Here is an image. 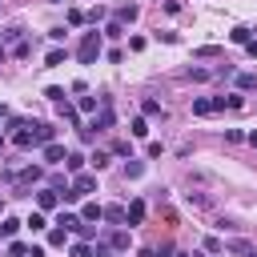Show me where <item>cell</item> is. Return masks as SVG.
Returning a JSON list of instances; mask_svg holds the SVG:
<instances>
[{
    "instance_id": "obj_21",
    "label": "cell",
    "mask_w": 257,
    "mask_h": 257,
    "mask_svg": "<svg viewBox=\"0 0 257 257\" xmlns=\"http://www.w3.org/2000/svg\"><path fill=\"white\" fill-rule=\"evenodd\" d=\"M28 52H32V40H28V36H20V40L12 44V56H28Z\"/></svg>"
},
{
    "instance_id": "obj_4",
    "label": "cell",
    "mask_w": 257,
    "mask_h": 257,
    "mask_svg": "<svg viewBox=\"0 0 257 257\" xmlns=\"http://www.w3.org/2000/svg\"><path fill=\"white\" fill-rule=\"evenodd\" d=\"M245 104V96L241 92H221V96H213V112H225V108H241Z\"/></svg>"
},
{
    "instance_id": "obj_3",
    "label": "cell",
    "mask_w": 257,
    "mask_h": 257,
    "mask_svg": "<svg viewBox=\"0 0 257 257\" xmlns=\"http://www.w3.org/2000/svg\"><path fill=\"white\" fill-rule=\"evenodd\" d=\"M40 177H44V169H40V165H28L24 173H12V169H4V181H8V185H20V189H24V185H36Z\"/></svg>"
},
{
    "instance_id": "obj_12",
    "label": "cell",
    "mask_w": 257,
    "mask_h": 257,
    "mask_svg": "<svg viewBox=\"0 0 257 257\" xmlns=\"http://www.w3.org/2000/svg\"><path fill=\"white\" fill-rule=\"evenodd\" d=\"M100 217H104V205H96V201H88L80 209V221H100Z\"/></svg>"
},
{
    "instance_id": "obj_36",
    "label": "cell",
    "mask_w": 257,
    "mask_h": 257,
    "mask_svg": "<svg viewBox=\"0 0 257 257\" xmlns=\"http://www.w3.org/2000/svg\"><path fill=\"white\" fill-rule=\"evenodd\" d=\"M221 249H225V245H221L217 237H205V253H221Z\"/></svg>"
},
{
    "instance_id": "obj_16",
    "label": "cell",
    "mask_w": 257,
    "mask_h": 257,
    "mask_svg": "<svg viewBox=\"0 0 257 257\" xmlns=\"http://www.w3.org/2000/svg\"><path fill=\"white\" fill-rule=\"evenodd\" d=\"M104 241H108L112 249H128V233H124V229H116V233H108Z\"/></svg>"
},
{
    "instance_id": "obj_17",
    "label": "cell",
    "mask_w": 257,
    "mask_h": 257,
    "mask_svg": "<svg viewBox=\"0 0 257 257\" xmlns=\"http://www.w3.org/2000/svg\"><path fill=\"white\" fill-rule=\"evenodd\" d=\"M137 12H141L137 4H120V8H116V20H120V24H124V20H137Z\"/></svg>"
},
{
    "instance_id": "obj_41",
    "label": "cell",
    "mask_w": 257,
    "mask_h": 257,
    "mask_svg": "<svg viewBox=\"0 0 257 257\" xmlns=\"http://www.w3.org/2000/svg\"><path fill=\"white\" fill-rule=\"evenodd\" d=\"M137 257H157V249H141V253H137Z\"/></svg>"
},
{
    "instance_id": "obj_45",
    "label": "cell",
    "mask_w": 257,
    "mask_h": 257,
    "mask_svg": "<svg viewBox=\"0 0 257 257\" xmlns=\"http://www.w3.org/2000/svg\"><path fill=\"white\" fill-rule=\"evenodd\" d=\"M52 4H64V0H52Z\"/></svg>"
},
{
    "instance_id": "obj_32",
    "label": "cell",
    "mask_w": 257,
    "mask_h": 257,
    "mask_svg": "<svg viewBox=\"0 0 257 257\" xmlns=\"http://www.w3.org/2000/svg\"><path fill=\"white\" fill-rule=\"evenodd\" d=\"M88 165H92V169H104V165H108V153H100V149H96V153L88 157Z\"/></svg>"
},
{
    "instance_id": "obj_24",
    "label": "cell",
    "mask_w": 257,
    "mask_h": 257,
    "mask_svg": "<svg viewBox=\"0 0 257 257\" xmlns=\"http://www.w3.org/2000/svg\"><path fill=\"white\" fill-rule=\"evenodd\" d=\"M104 217H108L112 225H124V209H120V205H108V209H104Z\"/></svg>"
},
{
    "instance_id": "obj_40",
    "label": "cell",
    "mask_w": 257,
    "mask_h": 257,
    "mask_svg": "<svg viewBox=\"0 0 257 257\" xmlns=\"http://www.w3.org/2000/svg\"><path fill=\"white\" fill-rule=\"evenodd\" d=\"M245 141H249V145L257 149V128H253V133H245Z\"/></svg>"
},
{
    "instance_id": "obj_44",
    "label": "cell",
    "mask_w": 257,
    "mask_h": 257,
    "mask_svg": "<svg viewBox=\"0 0 257 257\" xmlns=\"http://www.w3.org/2000/svg\"><path fill=\"white\" fill-rule=\"evenodd\" d=\"M173 257H189V253H173Z\"/></svg>"
},
{
    "instance_id": "obj_13",
    "label": "cell",
    "mask_w": 257,
    "mask_h": 257,
    "mask_svg": "<svg viewBox=\"0 0 257 257\" xmlns=\"http://www.w3.org/2000/svg\"><path fill=\"white\" fill-rule=\"evenodd\" d=\"M16 229H20V221H16V217H4V221H0V237H4V241H12V237H16Z\"/></svg>"
},
{
    "instance_id": "obj_22",
    "label": "cell",
    "mask_w": 257,
    "mask_h": 257,
    "mask_svg": "<svg viewBox=\"0 0 257 257\" xmlns=\"http://www.w3.org/2000/svg\"><path fill=\"white\" fill-rule=\"evenodd\" d=\"M96 104H100L96 96H80V100H76V112H96Z\"/></svg>"
},
{
    "instance_id": "obj_34",
    "label": "cell",
    "mask_w": 257,
    "mask_h": 257,
    "mask_svg": "<svg viewBox=\"0 0 257 257\" xmlns=\"http://www.w3.org/2000/svg\"><path fill=\"white\" fill-rule=\"evenodd\" d=\"M24 253H28L24 241H12V245H8V257H24Z\"/></svg>"
},
{
    "instance_id": "obj_10",
    "label": "cell",
    "mask_w": 257,
    "mask_h": 257,
    "mask_svg": "<svg viewBox=\"0 0 257 257\" xmlns=\"http://www.w3.org/2000/svg\"><path fill=\"white\" fill-rule=\"evenodd\" d=\"M233 80H237V92H253L257 88V72H237Z\"/></svg>"
},
{
    "instance_id": "obj_8",
    "label": "cell",
    "mask_w": 257,
    "mask_h": 257,
    "mask_svg": "<svg viewBox=\"0 0 257 257\" xmlns=\"http://www.w3.org/2000/svg\"><path fill=\"white\" fill-rule=\"evenodd\" d=\"M40 153H44V161H48V165H60L68 149H64V145H56V141H48V145H40Z\"/></svg>"
},
{
    "instance_id": "obj_31",
    "label": "cell",
    "mask_w": 257,
    "mask_h": 257,
    "mask_svg": "<svg viewBox=\"0 0 257 257\" xmlns=\"http://www.w3.org/2000/svg\"><path fill=\"white\" fill-rule=\"evenodd\" d=\"M104 36H112V40H116V36H124V24H120V20H112V24H104Z\"/></svg>"
},
{
    "instance_id": "obj_18",
    "label": "cell",
    "mask_w": 257,
    "mask_h": 257,
    "mask_svg": "<svg viewBox=\"0 0 257 257\" xmlns=\"http://www.w3.org/2000/svg\"><path fill=\"white\" fill-rule=\"evenodd\" d=\"M193 56H197V60H213V56H221V48H217V44H201Z\"/></svg>"
},
{
    "instance_id": "obj_29",
    "label": "cell",
    "mask_w": 257,
    "mask_h": 257,
    "mask_svg": "<svg viewBox=\"0 0 257 257\" xmlns=\"http://www.w3.org/2000/svg\"><path fill=\"white\" fill-rule=\"evenodd\" d=\"M64 241H68V229H64V225H60V229H52V233H48V245H64Z\"/></svg>"
},
{
    "instance_id": "obj_11",
    "label": "cell",
    "mask_w": 257,
    "mask_h": 257,
    "mask_svg": "<svg viewBox=\"0 0 257 257\" xmlns=\"http://www.w3.org/2000/svg\"><path fill=\"white\" fill-rule=\"evenodd\" d=\"M193 116H213V96H193Z\"/></svg>"
},
{
    "instance_id": "obj_35",
    "label": "cell",
    "mask_w": 257,
    "mask_h": 257,
    "mask_svg": "<svg viewBox=\"0 0 257 257\" xmlns=\"http://www.w3.org/2000/svg\"><path fill=\"white\" fill-rule=\"evenodd\" d=\"M44 96H48V100H56V104H60V100H64V88H56V84H52V88H44Z\"/></svg>"
},
{
    "instance_id": "obj_23",
    "label": "cell",
    "mask_w": 257,
    "mask_h": 257,
    "mask_svg": "<svg viewBox=\"0 0 257 257\" xmlns=\"http://www.w3.org/2000/svg\"><path fill=\"white\" fill-rule=\"evenodd\" d=\"M141 108H145V116H165V108H161V100H153V96H149V100H145Z\"/></svg>"
},
{
    "instance_id": "obj_37",
    "label": "cell",
    "mask_w": 257,
    "mask_h": 257,
    "mask_svg": "<svg viewBox=\"0 0 257 257\" xmlns=\"http://www.w3.org/2000/svg\"><path fill=\"white\" fill-rule=\"evenodd\" d=\"M88 20H92V28H96V20H104V4H96V8L88 12Z\"/></svg>"
},
{
    "instance_id": "obj_14",
    "label": "cell",
    "mask_w": 257,
    "mask_h": 257,
    "mask_svg": "<svg viewBox=\"0 0 257 257\" xmlns=\"http://www.w3.org/2000/svg\"><path fill=\"white\" fill-rule=\"evenodd\" d=\"M64 48H48V56H44V68H56V64H64Z\"/></svg>"
},
{
    "instance_id": "obj_28",
    "label": "cell",
    "mask_w": 257,
    "mask_h": 257,
    "mask_svg": "<svg viewBox=\"0 0 257 257\" xmlns=\"http://www.w3.org/2000/svg\"><path fill=\"white\" fill-rule=\"evenodd\" d=\"M141 173H145V165H141V161H133V157H128V165H124V177H133V181H137V177H141Z\"/></svg>"
},
{
    "instance_id": "obj_5",
    "label": "cell",
    "mask_w": 257,
    "mask_h": 257,
    "mask_svg": "<svg viewBox=\"0 0 257 257\" xmlns=\"http://www.w3.org/2000/svg\"><path fill=\"white\" fill-rule=\"evenodd\" d=\"M56 205H60V193H56L52 185L36 193V209H40V213H48V209H56Z\"/></svg>"
},
{
    "instance_id": "obj_20",
    "label": "cell",
    "mask_w": 257,
    "mask_h": 257,
    "mask_svg": "<svg viewBox=\"0 0 257 257\" xmlns=\"http://www.w3.org/2000/svg\"><path fill=\"white\" fill-rule=\"evenodd\" d=\"M229 40H233V44H245V40H253V36H249V28H245V24H237V28L229 32Z\"/></svg>"
},
{
    "instance_id": "obj_39",
    "label": "cell",
    "mask_w": 257,
    "mask_h": 257,
    "mask_svg": "<svg viewBox=\"0 0 257 257\" xmlns=\"http://www.w3.org/2000/svg\"><path fill=\"white\" fill-rule=\"evenodd\" d=\"M24 257H44V249H36V245H32V249H28Z\"/></svg>"
},
{
    "instance_id": "obj_2",
    "label": "cell",
    "mask_w": 257,
    "mask_h": 257,
    "mask_svg": "<svg viewBox=\"0 0 257 257\" xmlns=\"http://www.w3.org/2000/svg\"><path fill=\"white\" fill-rule=\"evenodd\" d=\"M88 193H96V173H76L60 201H64V205H76V201H80V197H88Z\"/></svg>"
},
{
    "instance_id": "obj_25",
    "label": "cell",
    "mask_w": 257,
    "mask_h": 257,
    "mask_svg": "<svg viewBox=\"0 0 257 257\" xmlns=\"http://www.w3.org/2000/svg\"><path fill=\"white\" fill-rule=\"evenodd\" d=\"M24 225H28L32 233H40V229H48V221H44V213H32V217H28Z\"/></svg>"
},
{
    "instance_id": "obj_9",
    "label": "cell",
    "mask_w": 257,
    "mask_h": 257,
    "mask_svg": "<svg viewBox=\"0 0 257 257\" xmlns=\"http://www.w3.org/2000/svg\"><path fill=\"white\" fill-rule=\"evenodd\" d=\"M229 253H237V257H257V249L249 245V241H241V237H233V241H221Z\"/></svg>"
},
{
    "instance_id": "obj_15",
    "label": "cell",
    "mask_w": 257,
    "mask_h": 257,
    "mask_svg": "<svg viewBox=\"0 0 257 257\" xmlns=\"http://www.w3.org/2000/svg\"><path fill=\"white\" fill-rule=\"evenodd\" d=\"M64 169H68V173H80V169H84V157H80V153H64Z\"/></svg>"
},
{
    "instance_id": "obj_1",
    "label": "cell",
    "mask_w": 257,
    "mask_h": 257,
    "mask_svg": "<svg viewBox=\"0 0 257 257\" xmlns=\"http://www.w3.org/2000/svg\"><path fill=\"white\" fill-rule=\"evenodd\" d=\"M100 56H104V32H96V28H92V32H84V36H80L76 60H80V64H96Z\"/></svg>"
},
{
    "instance_id": "obj_43",
    "label": "cell",
    "mask_w": 257,
    "mask_h": 257,
    "mask_svg": "<svg viewBox=\"0 0 257 257\" xmlns=\"http://www.w3.org/2000/svg\"><path fill=\"white\" fill-rule=\"evenodd\" d=\"M0 60H4V44H0Z\"/></svg>"
},
{
    "instance_id": "obj_19",
    "label": "cell",
    "mask_w": 257,
    "mask_h": 257,
    "mask_svg": "<svg viewBox=\"0 0 257 257\" xmlns=\"http://www.w3.org/2000/svg\"><path fill=\"white\" fill-rule=\"evenodd\" d=\"M60 120H64V124H76V120H80V112H76L72 104H64V100H60Z\"/></svg>"
},
{
    "instance_id": "obj_7",
    "label": "cell",
    "mask_w": 257,
    "mask_h": 257,
    "mask_svg": "<svg viewBox=\"0 0 257 257\" xmlns=\"http://www.w3.org/2000/svg\"><path fill=\"white\" fill-rule=\"evenodd\" d=\"M52 137H56V128H52V124H40V120H32V145H36V149H40V145H48Z\"/></svg>"
},
{
    "instance_id": "obj_26",
    "label": "cell",
    "mask_w": 257,
    "mask_h": 257,
    "mask_svg": "<svg viewBox=\"0 0 257 257\" xmlns=\"http://www.w3.org/2000/svg\"><path fill=\"white\" fill-rule=\"evenodd\" d=\"M56 225H64L68 233H76V225H80V217H76V213H60V221H56Z\"/></svg>"
},
{
    "instance_id": "obj_38",
    "label": "cell",
    "mask_w": 257,
    "mask_h": 257,
    "mask_svg": "<svg viewBox=\"0 0 257 257\" xmlns=\"http://www.w3.org/2000/svg\"><path fill=\"white\" fill-rule=\"evenodd\" d=\"M245 52H249V56H257V40H245Z\"/></svg>"
},
{
    "instance_id": "obj_30",
    "label": "cell",
    "mask_w": 257,
    "mask_h": 257,
    "mask_svg": "<svg viewBox=\"0 0 257 257\" xmlns=\"http://www.w3.org/2000/svg\"><path fill=\"white\" fill-rule=\"evenodd\" d=\"M68 257H92V245H84V241H76V245L68 249Z\"/></svg>"
},
{
    "instance_id": "obj_42",
    "label": "cell",
    "mask_w": 257,
    "mask_h": 257,
    "mask_svg": "<svg viewBox=\"0 0 257 257\" xmlns=\"http://www.w3.org/2000/svg\"><path fill=\"white\" fill-rule=\"evenodd\" d=\"M0 153H4V137H0Z\"/></svg>"
},
{
    "instance_id": "obj_6",
    "label": "cell",
    "mask_w": 257,
    "mask_h": 257,
    "mask_svg": "<svg viewBox=\"0 0 257 257\" xmlns=\"http://www.w3.org/2000/svg\"><path fill=\"white\" fill-rule=\"evenodd\" d=\"M141 221H145V201H141V197H133V201H128V209H124V225L133 229V225H141Z\"/></svg>"
},
{
    "instance_id": "obj_27",
    "label": "cell",
    "mask_w": 257,
    "mask_h": 257,
    "mask_svg": "<svg viewBox=\"0 0 257 257\" xmlns=\"http://www.w3.org/2000/svg\"><path fill=\"white\" fill-rule=\"evenodd\" d=\"M128 128H133V137H149V120H145V116H137Z\"/></svg>"
},
{
    "instance_id": "obj_33",
    "label": "cell",
    "mask_w": 257,
    "mask_h": 257,
    "mask_svg": "<svg viewBox=\"0 0 257 257\" xmlns=\"http://www.w3.org/2000/svg\"><path fill=\"white\" fill-rule=\"evenodd\" d=\"M68 24L80 28V24H84V12H80V8H68Z\"/></svg>"
}]
</instances>
